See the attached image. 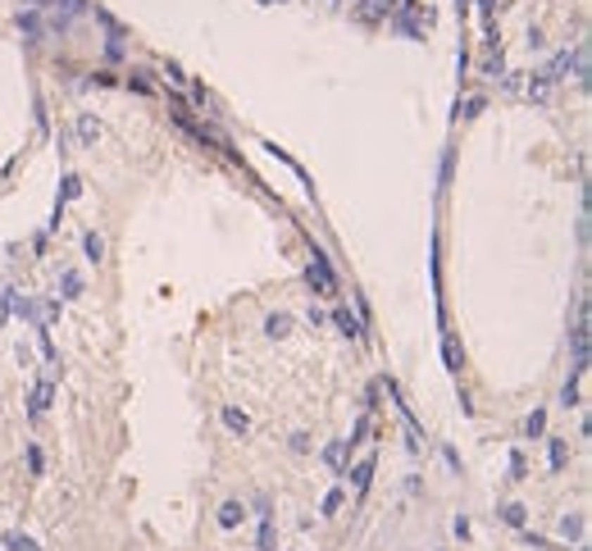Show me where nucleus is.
<instances>
[{
	"label": "nucleus",
	"instance_id": "f3484780",
	"mask_svg": "<svg viewBox=\"0 0 592 551\" xmlns=\"http://www.w3.org/2000/svg\"><path fill=\"white\" fill-rule=\"evenodd\" d=\"M5 551H42V547H37L27 533H9V538H5Z\"/></svg>",
	"mask_w": 592,
	"mask_h": 551
},
{
	"label": "nucleus",
	"instance_id": "0eeeda50",
	"mask_svg": "<svg viewBox=\"0 0 592 551\" xmlns=\"http://www.w3.org/2000/svg\"><path fill=\"white\" fill-rule=\"evenodd\" d=\"M96 137H101V119L82 114V119H77V141H82V146H96Z\"/></svg>",
	"mask_w": 592,
	"mask_h": 551
},
{
	"label": "nucleus",
	"instance_id": "2f4dec72",
	"mask_svg": "<svg viewBox=\"0 0 592 551\" xmlns=\"http://www.w3.org/2000/svg\"><path fill=\"white\" fill-rule=\"evenodd\" d=\"M328 5H342V0H328Z\"/></svg>",
	"mask_w": 592,
	"mask_h": 551
},
{
	"label": "nucleus",
	"instance_id": "4be33fe9",
	"mask_svg": "<svg viewBox=\"0 0 592 551\" xmlns=\"http://www.w3.org/2000/svg\"><path fill=\"white\" fill-rule=\"evenodd\" d=\"M342 501H346V492H342V488H333V492L324 497V515H337V510H342Z\"/></svg>",
	"mask_w": 592,
	"mask_h": 551
},
{
	"label": "nucleus",
	"instance_id": "a878e982",
	"mask_svg": "<svg viewBox=\"0 0 592 551\" xmlns=\"http://www.w3.org/2000/svg\"><path fill=\"white\" fill-rule=\"evenodd\" d=\"M164 82H173V87H182V82H187V78H182V69H178V64H169V69H164Z\"/></svg>",
	"mask_w": 592,
	"mask_h": 551
},
{
	"label": "nucleus",
	"instance_id": "9d476101",
	"mask_svg": "<svg viewBox=\"0 0 592 551\" xmlns=\"http://www.w3.org/2000/svg\"><path fill=\"white\" fill-rule=\"evenodd\" d=\"M265 333H269V337H287V333H292V315H283V310L269 315V319H265Z\"/></svg>",
	"mask_w": 592,
	"mask_h": 551
},
{
	"label": "nucleus",
	"instance_id": "4468645a",
	"mask_svg": "<svg viewBox=\"0 0 592 551\" xmlns=\"http://www.w3.org/2000/svg\"><path fill=\"white\" fill-rule=\"evenodd\" d=\"M260 551H278V538H274V519L260 515Z\"/></svg>",
	"mask_w": 592,
	"mask_h": 551
},
{
	"label": "nucleus",
	"instance_id": "393cba45",
	"mask_svg": "<svg viewBox=\"0 0 592 551\" xmlns=\"http://www.w3.org/2000/svg\"><path fill=\"white\" fill-rule=\"evenodd\" d=\"M27 469H32V474H42V469H46V460H42V447H27Z\"/></svg>",
	"mask_w": 592,
	"mask_h": 551
},
{
	"label": "nucleus",
	"instance_id": "423d86ee",
	"mask_svg": "<svg viewBox=\"0 0 592 551\" xmlns=\"http://www.w3.org/2000/svg\"><path fill=\"white\" fill-rule=\"evenodd\" d=\"M370 474H374V456H365L360 465H355V469H346L342 479H351V483H355V492H365V488H370Z\"/></svg>",
	"mask_w": 592,
	"mask_h": 551
},
{
	"label": "nucleus",
	"instance_id": "6ab92c4d",
	"mask_svg": "<svg viewBox=\"0 0 592 551\" xmlns=\"http://www.w3.org/2000/svg\"><path fill=\"white\" fill-rule=\"evenodd\" d=\"M560 405H579V374L565 379V388H560Z\"/></svg>",
	"mask_w": 592,
	"mask_h": 551
},
{
	"label": "nucleus",
	"instance_id": "7c9ffc66",
	"mask_svg": "<svg viewBox=\"0 0 592 551\" xmlns=\"http://www.w3.org/2000/svg\"><path fill=\"white\" fill-rule=\"evenodd\" d=\"M260 5H283V0H260Z\"/></svg>",
	"mask_w": 592,
	"mask_h": 551
},
{
	"label": "nucleus",
	"instance_id": "20e7f679",
	"mask_svg": "<svg viewBox=\"0 0 592 551\" xmlns=\"http://www.w3.org/2000/svg\"><path fill=\"white\" fill-rule=\"evenodd\" d=\"M223 429L241 438V433H251V414H246V410H237V405H223Z\"/></svg>",
	"mask_w": 592,
	"mask_h": 551
},
{
	"label": "nucleus",
	"instance_id": "c756f323",
	"mask_svg": "<svg viewBox=\"0 0 592 551\" xmlns=\"http://www.w3.org/2000/svg\"><path fill=\"white\" fill-rule=\"evenodd\" d=\"M470 5H474V0H455V14L465 18V14H470Z\"/></svg>",
	"mask_w": 592,
	"mask_h": 551
},
{
	"label": "nucleus",
	"instance_id": "9b49d317",
	"mask_svg": "<svg viewBox=\"0 0 592 551\" xmlns=\"http://www.w3.org/2000/svg\"><path fill=\"white\" fill-rule=\"evenodd\" d=\"M392 27H396L401 37H410V42H420V37H424V32H420V23H415V14H405V9L392 18Z\"/></svg>",
	"mask_w": 592,
	"mask_h": 551
},
{
	"label": "nucleus",
	"instance_id": "412c9836",
	"mask_svg": "<svg viewBox=\"0 0 592 551\" xmlns=\"http://www.w3.org/2000/svg\"><path fill=\"white\" fill-rule=\"evenodd\" d=\"M560 533H565V538H584V515H565V519H560Z\"/></svg>",
	"mask_w": 592,
	"mask_h": 551
},
{
	"label": "nucleus",
	"instance_id": "1a4fd4ad",
	"mask_svg": "<svg viewBox=\"0 0 592 551\" xmlns=\"http://www.w3.org/2000/svg\"><path fill=\"white\" fill-rule=\"evenodd\" d=\"M241 515H246V510H241V501H223V506H219V524H223V528H237Z\"/></svg>",
	"mask_w": 592,
	"mask_h": 551
},
{
	"label": "nucleus",
	"instance_id": "f03ea898",
	"mask_svg": "<svg viewBox=\"0 0 592 551\" xmlns=\"http://www.w3.org/2000/svg\"><path fill=\"white\" fill-rule=\"evenodd\" d=\"M51 401H55V383L42 379V383L32 388V396H27V414H32V419H42V414L51 410Z\"/></svg>",
	"mask_w": 592,
	"mask_h": 551
},
{
	"label": "nucleus",
	"instance_id": "b1692460",
	"mask_svg": "<svg viewBox=\"0 0 592 551\" xmlns=\"http://www.w3.org/2000/svg\"><path fill=\"white\" fill-rule=\"evenodd\" d=\"M18 27H23L27 37H37V32H42V23H37V14H18Z\"/></svg>",
	"mask_w": 592,
	"mask_h": 551
},
{
	"label": "nucleus",
	"instance_id": "2eb2a0df",
	"mask_svg": "<svg viewBox=\"0 0 592 551\" xmlns=\"http://www.w3.org/2000/svg\"><path fill=\"white\" fill-rule=\"evenodd\" d=\"M82 251H87V260H92V265H101V260H105V241L96 237V233L82 237Z\"/></svg>",
	"mask_w": 592,
	"mask_h": 551
},
{
	"label": "nucleus",
	"instance_id": "aec40b11",
	"mask_svg": "<svg viewBox=\"0 0 592 551\" xmlns=\"http://www.w3.org/2000/svg\"><path fill=\"white\" fill-rule=\"evenodd\" d=\"M524 433H529V438H542V433H547V414L533 410V414H529V424H524Z\"/></svg>",
	"mask_w": 592,
	"mask_h": 551
},
{
	"label": "nucleus",
	"instance_id": "cd10ccee",
	"mask_svg": "<svg viewBox=\"0 0 592 551\" xmlns=\"http://www.w3.org/2000/svg\"><path fill=\"white\" fill-rule=\"evenodd\" d=\"M479 110H483V96H474V101H465V110H460V114H465V119H474Z\"/></svg>",
	"mask_w": 592,
	"mask_h": 551
},
{
	"label": "nucleus",
	"instance_id": "a211bd4d",
	"mask_svg": "<svg viewBox=\"0 0 592 551\" xmlns=\"http://www.w3.org/2000/svg\"><path fill=\"white\" fill-rule=\"evenodd\" d=\"M77 191H82V178H77V173H69V178H64V187H60V201H55V205H64V201H73Z\"/></svg>",
	"mask_w": 592,
	"mask_h": 551
},
{
	"label": "nucleus",
	"instance_id": "5701e85b",
	"mask_svg": "<svg viewBox=\"0 0 592 551\" xmlns=\"http://www.w3.org/2000/svg\"><path fill=\"white\" fill-rule=\"evenodd\" d=\"M551 469H565V442L551 438Z\"/></svg>",
	"mask_w": 592,
	"mask_h": 551
},
{
	"label": "nucleus",
	"instance_id": "f257e3e1",
	"mask_svg": "<svg viewBox=\"0 0 592 551\" xmlns=\"http://www.w3.org/2000/svg\"><path fill=\"white\" fill-rule=\"evenodd\" d=\"M310 283H315L319 296H333V292H337V274L328 269V255H324V251H315V255H310Z\"/></svg>",
	"mask_w": 592,
	"mask_h": 551
},
{
	"label": "nucleus",
	"instance_id": "dca6fc26",
	"mask_svg": "<svg viewBox=\"0 0 592 551\" xmlns=\"http://www.w3.org/2000/svg\"><path fill=\"white\" fill-rule=\"evenodd\" d=\"M501 519H506V524H515V528H524V519H529V506L510 501V506H501Z\"/></svg>",
	"mask_w": 592,
	"mask_h": 551
},
{
	"label": "nucleus",
	"instance_id": "39448f33",
	"mask_svg": "<svg viewBox=\"0 0 592 551\" xmlns=\"http://www.w3.org/2000/svg\"><path fill=\"white\" fill-rule=\"evenodd\" d=\"M77 296H82V274L64 269L60 274V301H77Z\"/></svg>",
	"mask_w": 592,
	"mask_h": 551
},
{
	"label": "nucleus",
	"instance_id": "bb28decb",
	"mask_svg": "<svg viewBox=\"0 0 592 551\" xmlns=\"http://www.w3.org/2000/svg\"><path fill=\"white\" fill-rule=\"evenodd\" d=\"M542 46H547V37H542L538 27H529V51H542Z\"/></svg>",
	"mask_w": 592,
	"mask_h": 551
},
{
	"label": "nucleus",
	"instance_id": "ddd939ff",
	"mask_svg": "<svg viewBox=\"0 0 592 551\" xmlns=\"http://www.w3.org/2000/svg\"><path fill=\"white\" fill-rule=\"evenodd\" d=\"M333 324H337V333H342V337H360V324L351 319V310H333Z\"/></svg>",
	"mask_w": 592,
	"mask_h": 551
},
{
	"label": "nucleus",
	"instance_id": "6e6552de",
	"mask_svg": "<svg viewBox=\"0 0 592 551\" xmlns=\"http://www.w3.org/2000/svg\"><path fill=\"white\" fill-rule=\"evenodd\" d=\"M442 360H446V369H451V374H460V365H465V351L455 346V337H442Z\"/></svg>",
	"mask_w": 592,
	"mask_h": 551
},
{
	"label": "nucleus",
	"instance_id": "f8f14e48",
	"mask_svg": "<svg viewBox=\"0 0 592 551\" xmlns=\"http://www.w3.org/2000/svg\"><path fill=\"white\" fill-rule=\"evenodd\" d=\"M551 87H556V82H547V78H542V69L538 73H533V78H529V101H547V96H551Z\"/></svg>",
	"mask_w": 592,
	"mask_h": 551
},
{
	"label": "nucleus",
	"instance_id": "c85d7f7f",
	"mask_svg": "<svg viewBox=\"0 0 592 551\" xmlns=\"http://www.w3.org/2000/svg\"><path fill=\"white\" fill-rule=\"evenodd\" d=\"M501 5H506V0H479V14L492 18V9H501Z\"/></svg>",
	"mask_w": 592,
	"mask_h": 551
},
{
	"label": "nucleus",
	"instance_id": "7ed1b4c3",
	"mask_svg": "<svg viewBox=\"0 0 592 551\" xmlns=\"http://www.w3.org/2000/svg\"><path fill=\"white\" fill-rule=\"evenodd\" d=\"M346 451H351V447H346V438L328 442V447H324V465L333 469V474H346Z\"/></svg>",
	"mask_w": 592,
	"mask_h": 551
}]
</instances>
